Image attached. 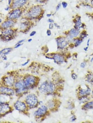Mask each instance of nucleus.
<instances>
[{
    "mask_svg": "<svg viewBox=\"0 0 93 123\" xmlns=\"http://www.w3.org/2000/svg\"><path fill=\"white\" fill-rule=\"evenodd\" d=\"M23 18L32 21H39L43 17L44 10L41 5L37 4L30 7L25 12Z\"/></svg>",
    "mask_w": 93,
    "mask_h": 123,
    "instance_id": "f257e3e1",
    "label": "nucleus"
},
{
    "mask_svg": "<svg viewBox=\"0 0 93 123\" xmlns=\"http://www.w3.org/2000/svg\"><path fill=\"white\" fill-rule=\"evenodd\" d=\"M17 32V30L13 28L2 30L0 38L3 42H9L16 37Z\"/></svg>",
    "mask_w": 93,
    "mask_h": 123,
    "instance_id": "f03ea898",
    "label": "nucleus"
},
{
    "mask_svg": "<svg viewBox=\"0 0 93 123\" xmlns=\"http://www.w3.org/2000/svg\"><path fill=\"white\" fill-rule=\"evenodd\" d=\"M55 86L51 81H46L41 85L39 88L40 92L43 94H50L55 90Z\"/></svg>",
    "mask_w": 93,
    "mask_h": 123,
    "instance_id": "7ed1b4c3",
    "label": "nucleus"
},
{
    "mask_svg": "<svg viewBox=\"0 0 93 123\" xmlns=\"http://www.w3.org/2000/svg\"><path fill=\"white\" fill-rule=\"evenodd\" d=\"M23 80L24 85L28 90L34 88L38 83L37 78L33 75H27L25 77Z\"/></svg>",
    "mask_w": 93,
    "mask_h": 123,
    "instance_id": "20e7f679",
    "label": "nucleus"
},
{
    "mask_svg": "<svg viewBox=\"0 0 93 123\" xmlns=\"http://www.w3.org/2000/svg\"><path fill=\"white\" fill-rule=\"evenodd\" d=\"M24 9H15L11 10L8 13L6 19L17 20L24 13Z\"/></svg>",
    "mask_w": 93,
    "mask_h": 123,
    "instance_id": "39448f33",
    "label": "nucleus"
},
{
    "mask_svg": "<svg viewBox=\"0 0 93 123\" xmlns=\"http://www.w3.org/2000/svg\"><path fill=\"white\" fill-rule=\"evenodd\" d=\"M25 102L29 108L36 107L39 105L37 97L34 94H29L26 97Z\"/></svg>",
    "mask_w": 93,
    "mask_h": 123,
    "instance_id": "423d86ee",
    "label": "nucleus"
},
{
    "mask_svg": "<svg viewBox=\"0 0 93 123\" xmlns=\"http://www.w3.org/2000/svg\"><path fill=\"white\" fill-rule=\"evenodd\" d=\"M24 19V21L20 23L19 30L20 32L25 33L28 32L34 25V22Z\"/></svg>",
    "mask_w": 93,
    "mask_h": 123,
    "instance_id": "0eeeda50",
    "label": "nucleus"
},
{
    "mask_svg": "<svg viewBox=\"0 0 93 123\" xmlns=\"http://www.w3.org/2000/svg\"><path fill=\"white\" fill-rule=\"evenodd\" d=\"M15 93L18 95H21L28 90L24 85L23 80H19L15 81L14 86Z\"/></svg>",
    "mask_w": 93,
    "mask_h": 123,
    "instance_id": "6e6552de",
    "label": "nucleus"
},
{
    "mask_svg": "<svg viewBox=\"0 0 93 123\" xmlns=\"http://www.w3.org/2000/svg\"><path fill=\"white\" fill-rule=\"evenodd\" d=\"M29 1V0H13L11 9H24Z\"/></svg>",
    "mask_w": 93,
    "mask_h": 123,
    "instance_id": "1a4fd4ad",
    "label": "nucleus"
},
{
    "mask_svg": "<svg viewBox=\"0 0 93 123\" xmlns=\"http://www.w3.org/2000/svg\"><path fill=\"white\" fill-rule=\"evenodd\" d=\"M58 48L60 49H63L68 46L69 44V40L67 37L60 36L56 39Z\"/></svg>",
    "mask_w": 93,
    "mask_h": 123,
    "instance_id": "9d476101",
    "label": "nucleus"
},
{
    "mask_svg": "<svg viewBox=\"0 0 93 123\" xmlns=\"http://www.w3.org/2000/svg\"><path fill=\"white\" fill-rule=\"evenodd\" d=\"M17 23V20L7 19L5 20L3 23L0 24V28L3 30L8 29L14 28L16 23Z\"/></svg>",
    "mask_w": 93,
    "mask_h": 123,
    "instance_id": "9b49d317",
    "label": "nucleus"
},
{
    "mask_svg": "<svg viewBox=\"0 0 93 123\" xmlns=\"http://www.w3.org/2000/svg\"><path fill=\"white\" fill-rule=\"evenodd\" d=\"M48 111V107L45 105H42L34 113V116L36 118L43 117L46 114Z\"/></svg>",
    "mask_w": 93,
    "mask_h": 123,
    "instance_id": "f8f14e48",
    "label": "nucleus"
},
{
    "mask_svg": "<svg viewBox=\"0 0 93 123\" xmlns=\"http://www.w3.org/2000/svg\"><path fill=\"white\" fill-rule=\"evenodd\" d=\"M14 107L15 110L21 112H25L28 107L26 103L19 100L15 102L14 104Z\"/></svg>",
    "mask_w": 93,
    "mask_h": 123,
    "instance_id": "ddd939ff",
    "label": "nucleus"
},
{
    "mask_svg": "<svg viewBox=\"0 0 93 123\" xmlns=\"http://www.w3.org/2000/svg\"><path fill=\"white\" fill-rule=\"evenodd\" d=\"M15 82V79L14 78V77L12 75H8L5 77L3 80V83L4 86L8 87H14Z\"/></svg>",
    "mask_w": 93,
    "mask_h": 123,
    "instance_id": "4468645a",
    "label": "nucleus"
},
{
    "mask_svg": "<svg viewBox=\"0 0 93 123\" xmlns=\"http://www.w3.org/2000/svg\"><path fill=\"white\" fill-rule=\"evenodd\" d=\"M80 30L73 28L69 30L68 35L66 37L69 41L70 40H72L74 38H77L80 35Z\"/></svg>",
    "mask_w": 93,
    "mask_h": 123,
    "instance_id": "2eb2a0df",
    "label": "nucleus"
},
{
    "mask_svg": "<svg viewBox=\"0 0 93 123\" xmlns=\"http://www.w3.org/2000/svg\"><path fill=\"white\" fill-rule=\"evenodd\" d=\"M0 92L2 94L7 95L8 96H11L13 95L15 93V90L10 87L7 86H2L0 87Z\"/></svg>",
    "mask_w": 93,
    "mask_h": 123,
    "instance_id": "dca6fc26",
    "label": "nucleus"
},
{
    "mask_svg": "<svg viewBox=\"0 0 93 123\" xmlns=\"http://www.w3.org/2000/svg\"><path fill=\"white\" fill-rule=\"evenodd\" d=\"M12 110L8 104L6 103L1 106L0 109V116H4L10 112Z\"/></svg>",
    "mask_w": 93,
    "mask_h": 123,
    "instance_id": "f3484780",
    "label": "nucleus"
},
{
    "mask_svg": "<svg viewBox=\"0 0 93 123\" xmlns=\"http://www.w3.org/2000/svg\"><path fill=\"white\" fill-rule=\"evenodd\" d=\"M73 22L74 23V27L75 29H81L82 23H81V17L80 15H77L75 18L73 20Z\"/></svg>",
    "mask_w": 93,
    "mask_h": 123,
    "instance_id": "a211bd4d",
    "label": "nucleus"
},
{
    "mask_svg": "<svg viewBox=\"0 0 93 123\" xmlns=\"http://www.w3.org/2000/svg\"><path fill=\"white\" fill-rule=\"evenodd\" d=\"M52 59L54 60V62L57 64H61V63H63L65 61V59L63 56L58 54H54Z\"/></svg>",
    "mask_w": 93,
    "mask_h": 123,
    "instance_id": "6ab92c4d",
    "label": "nucleus"
},
{
    "mask_svg": "<svg viewBox=\"0 0 93 123\" xmlns=\"http://www.w3.org/2000/svg\"><path fill=\"white\" fill-rule=\"evenodd\" d=\"M10 96L1 93V94H0V106L8 103L10 99Z\"/></svg>",
    "mask_w": 93,
    "mask_h": 123,
    "instance_id": "aec40b11",
    "label": "nucleus"
},
{
    "mask_svg": "<svg viewBox=\"0 0 93 123\" xmlns=\"http://www.w3.org/2000/svg\"><path fill=\"white\" fill-rule=\"evenodd\" d=\"M91 92V89L89 87H87L86 89H81L79 91V95L80 96H87L89 95Z\"/></svg>",
    "mask_w": 93,
    "mask_h": 123,
    "instance_id": "412c9836",
    "label": "nucleus"
},
{
    "mask_svg": "<svg viewBox=\"0 0 93 123\" xmlns=\"http://www.w3.org/2000/svg\"><path fill=\"white\" fill-rule=\"evenodd\" d=\"M12 48H5L0 51V55H6L7 54H9L12 51Z\"/></svg>",
    "mask_w": 93,
    "mask_h": 123,
    "instance_id": "4be33fe9",
    "label": "nucleus"
},
{
    "mask_svg": "<svg viewBox=\"0 0 93 123\" xmlns=\"http://www.w3.org/2000/svg\"><path fill=\"white\" fill-rule=\"evenodd\" d=\"M73 41L74 43V44L75 47H77L79 46L81 44L83 41V40L79 38H75L73 39Z\"/></svg>",
    "mask_w": 93,
    "mask_h": 123,
    "instance_id": "5701e85b",
    "label": "nucleus"
},
{
    "mask_svg": "<svg viewBox=\"0 0 93 123\" xmlns=\"http://www.w3.org/2000/svg\"><path fill=\"white\" fill-rule=\"evenodd\" d=\"M84 109L85 110H90L93 109V101L86 104L84 106Z\"/></svg>",
    "mask_w": 93,
    "mask_h": 123,
    "instance_id": "b1692460",
    "label": "nucleus"
},
{
    "mask_svg": "<svg viewBox=\"0 0 93 123\" xmlns=\"http://www.w3.org/2000/svg\"><path fill=\"white\" fill-rule=\"evenodd\" d=\"M87 32L85 31H83L82 32H81V33H80V37H79L82 40L86 38L87 37Z\"/></svg>",
    "mask_w": 93,
    "mask_h": 123,
    "instance_id": "393cba45",
    "label": "nucleus"
},
{
    "mask_svg": "<svg viewBox=\"0 0 93 123\" xmlns=\"http://www.w3.org/2000/svg\"><path fill=\"white\" fill-rule=\"evenodd\" d=\"M48 107L50 109H52L55 106V103L53 101H50L48 102Z\"/></svg>",
    "mask_w": 93,
    "mask_h": 123,
    "instance_id": "a878e982",
    "label": "nucleus"
},
{
    "mask_svg": "<svg viewBox=\"0 0 93 123\" xmlns=\"http://www.w3.org/2000/svg\"><path fill=\"white\" fill-rule=\"evenodd\" d=\"M48 0H35V1L38 4H42L46 3Z\"/></svg>",
    "mask_w": 93,
    "mask_h": 123,
    "instance_id": "bb28decb",
    "label": "nucleus"
},
{
    "mask_svg": "<svg viewBox=\"0 0 93 123\" xmlns=\"http://www.w3.org/2000/svg\"><path fill=\"white\" fill-rule=\"evenodd\" d=\"M93 80V75H89L87 77V81L88 82H92Z\"/></svg>",
    "mask_w": 93,
    "mask_h": 123,
    "instance_id": "cd10ccee",
    "label": "nucleus"
},
{
    "mask_svg": "<svg viewBox=\"0 0 93 123\" xmlns=\"http://www.w3.org/2000/svg\"><path fill=\"white\" fill-rule=\"evenodd\" d=\"M62 6L63 8H66L68 6V3L65 1H63L61 3Z\"/></svg>",
    "mask_w": 93,
    "mask_h": 123,
    "instance_id": "c85d7f7f",
    "label": "nucleus"
},
{
    "mask_svg": "<svg viewBox=\"0 0 93 123\" xmlns=\"http://www.w3.org/2000/svg\"><path fill=\"white\" fill-rule=\"evenodd\" d=\"M61 3H58V4L56 6V11H58L60 9V8H61Z\"/></svg>",
    "mask_w": 93,
    "mask_h": 123,
    "instance_id": "c756f323",
    "label": "nucleus"
},
{
    "mask_svg": "<svg viewBox=\"0 0 93 123\" xmlns=\"http://www.w3.org/2000/svg\"><path fill=\"white\" fill-rule=\"evenodd\" d=\"M54 27V23H49L48 25V29L51 30H52Z\"/></svg>",
    "mask_w": 93,
    "mask_h": 123,
    "instance_id": "7c9ffc66",
    "label": "nucleus"
},
{
    "mask_svg": "<svg viewBox=\"0 0 93 123\" xmlns=\"http://www.w3.org/2000/svg\"><path fill=\"white\" fill-rule=\"evenodd\" d=\"M46 35L48 36H51L52 35V32L51 30H50L48 29V30H47L46 31Z\"/></svg>",
    "mask_w": 93,
    "mask_h": 123,
    "instance_id": "2f4dec72",
    "label": "nucleus"
},
{
    "mask_svg": "<svg viewBox=\"0 0 93 123\" xmlns=\"http://www.w3.org/2000/svg\"><path fill=\"white\" fill-rule=\"evenodd\" d=\"M5 11H8V12H9L10 11H11V6H6V8H4Z\"/></svg>",
    "mask_w": 93,
    "mask_h": 123,
    "instance_id": "473e14b6",
    "label": "nucleus"
},
{
    "mask_svg": "<svg viewBox=\"0 0 93 123\" xmlns=\"http://www.w3.org/2000/svg\"><path fill=\"white\" fill-rule=\"evenodd\" d=\"M47 22L49 23H55L54 20L51 18H48V20H47Z\"/></svg>",
    "mask_w": 93,
    "mask_h": 123,
    "instance_id": "72a5a7b5",
    "label": "nucleus"
},
{
    "mask_svg": "<svg viewBox=\"0 0 93 123\" xmlns=\"http://www.w3.org/2000/svg\"><path fill=\"white\" fill-rule=\"evenodd\" d=\"M36 31H32V32L30 33L29 36L31 37H33V36H35V35L36 34Z\"/></svg>",
    "mask_w": 93,
    "mask_h": 123,
    "instance_id": "f704fd0d",
    "label": "nucleus"
},
{
    "mask_svg": "<svg viewBox=\"0 0 93 123\" xmlns=\"http://www.w3.org/2000/svg\"><path fill=\"white\" fill-rule=\"evenodd\" d=\"M25 39H21V40H20L18 41V42L16 44H23V42H24L25 41Z\"/></svg>",
    "mask_w": 93,
    "mask_h": 123,
    "instance_id": "c9c22d12",
    "label": "nucleus"
},
{
    "mask_svg": "<svg viewBox=\"0 0 93 123\" xmlns=\"http://www.w3.org/2000/svg\"><path fill=\"white\" fill-rule=\"evenodd\" d=\"M72 78L73 79L76 80L77 78V75L76 74L73 73L72 74Z\"/></svg>",
    "mask_w": 93,
    "mask_h": 123,
    "instance_id": "e433bc0d",
    "label": "nucleus"
},
{
    "mask_svg": "<svg viewBox=\"0 0 93 123\" xmlns=\"http://www.w3.org/2000/svg\"><path fill=\"white\" fill-rule=\"evenodd\" d=\"M76 118L75 117V116H72V117L71 118L70 121L71 122H75V120H76Z\"/></svg>",
    "mask_w": 93,
    "mask_h": 123,
    "instance_id": "4c0bfd02",
    "label": "nucleus"
},
{
    "mask_svg": "<svg viewBox=\"0 0 93 123\" xmlns=\"http://www.w3.org/2000/svg\"><path fill=\"white\" fill-rule=\"evenodd\" d=\"M86 66V63L85 62H82L80 64V67L82 68H84Z\"/></svg>",
    "mask_w": 93,
    "mask_h": 123,
    "instance_id": "58836bf2",
    "label": "nucleus"
},
{
    "mask_svg": "<svg viewBox=\"0 0 93 123\" xmlns=\"http://www.w3.org/2000/svg\"><path fill=\"white\" fill-rule=\"evenodd\" d=\"M23 44H15V47H14L15 49H17V48H19L20 47H21L23 45Z\"/></svg>",
    "mask_w": 93,
    "mask_h": 123,
    "instance_id": "ea45409f",
    "label": "nucleus"
},
{
    "mask_svg": "<svg viewBox=\"0 0 93 123\" xmlns=\"http://www.w3.org/2000/svg\"><path fill=\"white\" fill-rule=\"evenodd\" d=\"M54 27H56L57 28L59 29L60 28V26L57 23H54Z\"/></svg>",
    "mask_w": 93,
    "mask_h": 123,
    "instance_id": "a19ab883",
    "label": "nucleus"
},
{
    "mask_svg": "<svg viewBox=\"0 0 93 123\" xmlns=\"http://www.w3.org/2000/svg\"><path fill=\"white\" fill-rule=\"evenodd\" d=\"M29 60H27V62H24V63H23L22 64V66H25L26 65H27L29 63Z\"/></svg>",
    "mask_w": 93,
    "mask_h": 123,
    "instance_id": "79ce46f5",
    "label": "nucleus"
},
{
    "mask_svg": "<svg viewBox=\"0 0 93 123\" xmlns=\"http://www.w3.org/2000/svg\"><path fill=\"white\" fill-rule=\"evenodd\" d=\"M8 0V5L11 6V5L12 4L13 0Z\"/></svg>",
    "mask_w": 93,
    "mask_h": 123,
    "instance_id": "37998d69",
    "label": "nucleus"
},
{
    "mask_svg": "<svg viewBox=\"0 0 93 123\" xmlns=\"http://www.w3.org/2000/svg\"><path fill=\"white\" fill-rule=\"evenodd\" d=\"M46 16L47 17H48V18H50L52 16V14L51 13H47V14Z\"/></svg>",
    "mask_w": 93,
    "mask_h": 123,
    "instance_id": "c03bdc74",
    "label": "nucleus"
},
{
    "mask_svg": "<svg viewBox=\"0 0 93 123\" xmlns=\"http://www.w3.org/2000/svg\"><path fill=\"white\" fill-rule=\"evenodd\" d=\"M2 58L3 59V60H6L8 58H7V57H6V55H2Z\"/></svg>",
    "mask_w": 93,
    "mask_h": 123,
    "instance_id": "a18cd8bd",
    "label": "nucleus"
},
{
    "mask_svg": "<svg viewBox=\"0 0 93 123\" xmlns=\"http://www.w3.org/2000/svg\"><path fill=\"white\" fill-rule=\"evenodd\" d=\"M90 40H90V39H89L87 40V47H89V43H90Z\"/></svg>",
    "mask_w": 93,
    "mask_h": 123,
    "instance_id": "49530a36",
    "label": "nucleus"
},
{
    "mask_svg": "<svg viewBox=\"0 0 93 123\" xmlns=\"http://www.w3.org/2000/svg\"><path fill=\"white\" fill-rule=\"evenodd\" d=\"M88 47H87H87H85L84 48V50L85 51H87L88 49Z\"/></svg>",
    "mask_w": 93,
    "mask_h": 123,
    "instance_id": "de8ad7c7",
    "label": "nucleus"
},
{
    "mask_svg": "<svg viewBox=\"0 0 93 123\" xmlns=\"http://www.w3.org/2000/svg\"><path fill=\"white\" fill-rule=\"evenodd\" d=\"M32 38H30V39H29L27 40L28 41V42L29 43H30L31 42H32Z\"/></svg>",
    "mask_w": 93,
    "mask_h": 123,
    "instance_id": "09e8293b",
    "label": "nucleus"
},
{
    "mask_svg": "<svg viewBox=\"0 0 93 123\" xmlns=\"http://www.w3.org/2000/svg\"><path fill=\"white\" fill-rule=\"evenodd\" d=\"M91 5H92V7L93 8V0H91Z\"/></svg>",
    "mask_w": 93,
    "mask_h": 123,
    "instance_id": "8fccbe9b",
    "label": "nucleus"
},
{
    "mask_svg": "<svg viewBox=\"0 0 93 123\" xmlns=\"http://www.w3.org/2000/svg\"><path fill=\"white\" fill-rule=\"evenodd\" d=\"M3 23V21L1 18H0V24H1L2 23Z\"/></svg>",
    "mask_w": 93,
    "mask_h": 123,
    "instance_id": "3c124183",
    "label": "nucleus"
},
{
    "mask_svg": "<svg viewBox=\"0 0 93 123\" xmlns=\"http://www.w3.org/2000/svg\"><path fill=\"white\" fill-rule=\"evenodd\" d=\"M91 17L92 18V20H93V13L92 14V15H91Z\"/></svg>",
    "mask_w": 93,
    "mask_h": 123,
    "instance_id": "603ef678",
    "label": "nucleus"
},
{
    "mask_svg": "<svg viewBox=\"0 0 93 123\" xmlns=\"http://www.w3.org/2000/svg\"><path fill=\"white\" fill-rule=\"evenodd\" d=\"M5 0H0V3H2Z\"/></svg>",
    "mask_w": 93,
    "mask_h": 123,
    "instance_id": "864d4df0",
    "label": "nucleus"
},
{
    "mask_svg": "<svg viewBox=\"0 0 93 123\" xmlns=\"http://www.w3.org/2000/svg\"><path fill=\"white\" fill-rule=\"evenodd\" d=\"M93 61V57L92 58V59H91V62H92Z\"/></svg>",
    "mask_w": 93,
    "mask_h": 123,
    "instance_id": "5fc2aeb1",
    "label": "nucleus"
},
{
    "mask_svg": "<svg viewBox=\"0 0 93 123\" xmlns=\"http://www.w3.org/2000/svg\"><path fill=\"white\" fill-rule=\"evenodd\" d=\"M92 84H93V81H92Z\"/></svg>",
    "mask_w": 93,
    "mask_h": 123,
    "instance_id": "6e6d98bb",
    "label": "nucleus"
},
{
    "mask_svg": "<svg viewBox=\"0 0 93 123\" xmlns=\"http://www.w3.org/2000/svg\"><path fill=\"white\" fill-rule=\"evenodd\" d=\"M92 94H93V92H92Z\"/></svg>",
    "mask_w": 93,
    "mask_h": 123,
    "instance_id": "4d7b16f0",
    "label": "nucleus"
},
{
    "mask_svg": "<svg viewBox=\"0 0 93 123\" xmlns=\"http://www.w3.org/2000/svg\"></svg>",
    "mask_w": 93,
    "mask_h": 123,
    "instance_id": "13d9d810",
    "label": "nucleus"
}]
</instances>
